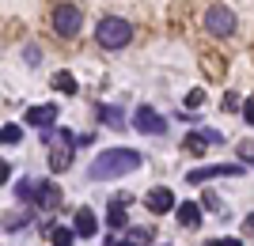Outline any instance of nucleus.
<instances>
[{"mask_svg":"<svg viewBox=\"0 0 254 246\" xmlns=\"http://www.w3.org/2000/svg\"><path fill=\"white\" fill-rule=\"evenodd\" d=\"M247 227H251V231H254V216H247Z\"/></svg>","mask_w":254,"mask_h":246,"instance_id":"393cba45","label":"nucleus"},{"mask_svg":"<svg viewBox=\"0 0 254 246\" xmlns=\"http://www.w3.org/2000/svg\"><path fill=\"white\" fill-rule=\"evenodd\" d=\"M95 42L103 46V49H126V46L133 42V23L122 19V15H106L95 27Z\"/></svg>","mask_w":254,"mask_h":246,"instance_id":"f03ea898","label":"nucleus"},{"mask_svg":"<svg viewBox=\"0 0 254 246\" xmlns=\"http://www.w3.org/2000/svg\"><path fill=\"white\" fill-rule=\"evenodd\" d=\"M34 204L38 208H57L61 204V190L53 182H34Z\"/></svg>","mask_w":254,"mask_h":246,"instance_id":"9d476101","label":"nucleus"},{"mask_svg":"<svg viewBox=\"0 0 254 246\" xmlns=\"http://www.w3.org/2000/svg\"><path fill=\"white\" fill-rule=\"evenodd\" d=\"M205 144H220V133H216V129H205V133H190V137H186V148H197L201 151Z\"/></svg>","mask_w":254,"mask_h":246,"instance_id":"f8f14e48","label":"nucleus"},{"mask_svg":"<svg viewBox=\"0 0 254 246\" xmlns=\"http://www.w3.org/2000/svg\"><path fill=\"white\" fill-rule=\"evenodd\" d=\"M175 212H179V224H182V227H197V224H201V208H197V204H193V201L179 204Z\"/></svg>","mask_w":254,"mask_h":246,"instance_id":"ddd939ff","label":"nucleus"},{"mask_svg":"<svg viewBox=\"0 0 254 246\" xmlns=\"http://www.w3.org/2000/svg\"><path fill=\"white\" fill-rule=\"evenodd\" d=\"M140 167V151L133 148H106L95 155V163L87 167V178L91 182H103V178H118V174H129Z\"/></svg>","mask_w":254,"mask_h":246,"instance_id":"f257e3e1","label":"nucleus"},{"mask_svg":"<svg viewBox=\"0 0 254 246\" xmlns=\"http://www.w3.org/2000/svg\"><path fill=\"white\" fill-rule=\"evenodd\" d=\"M137 129L148 133V137H163V133H167V121L159 118L152 106H137Z\"/></svg>","mask_w":254,"mask_h":246,"instance_id":"0eeeda50","label":"nucleus"},{"mask_svg":"<svg viewBox=\"0 0 254 246\" xmlns=\"http://www.w3.org/2000/svg\"><path fill=\"white\" fill-rule=\"evenodd\" d=\"M144 204H148L156 216H167V212H175V208H179V204H175V193H171L167 186H156V190L144 197Z\"/></svg>","mask_w":254,"mask_h":246,"instance_id":"6e6552de","label":"nucleus"},{"mask_svg":"<svg viewBox=\"0 0 254 246\" xmlns=\"http://www.w3.org/2000/svg\"><path fill=\"white\" fill-rule=\"evenodd\" d=\"M99 118H103L106 125H114V129L126 125V121H122V110H118V106H99Z\"/></svg>","mask_w":254,"mask_h":246,"instance_id":"dca6fc26","label":"nucleus"},{"mask_svg":"<svg viewBox=\"0 0 254 246\" xmlns=\"http://www.w3.org/2000/svg\"><path fill=\"white\" fill-rule=\"evenodd\" d=\"M239 159H243L247 167H254V140H243V144H239Z\"/></svg>","mask_w":254,"mask_h":246,"instance_id":"aec40b11","label":"nucleus"},{"mask_svg":"<svg viewBox=\"0 0 254 246\" xmlns=\"http://www.w3.org/2000/svg\"><path fill=\"white\" fill-rule=\"evenodd\" d=\"M0 140H4V144H8V148H11V144H19V140H23V133H19V129H15V125H4V133H0Z\"/></svg>","mask_w":254,"mask_h":246,"instance_id":"6ab92c4d","label":"nucleus"},{"mask_svg":"<svg viewBox=\"0 0 254 246\" xmlns=\"http://www.w3.org/2000/svg\"><path fill=\"white\" fill-rule=\"evenodd\" d=\"M126 220H129V216H126V208H122V204H114V208H110V216H106V224H110V227H126Z\"/></svg>","mask_w":254,"mask_h":246,"instance_id":"a211bd4d","label":"nucleus"},{"mask_svg":"<svg viewBox=\"0 0 254 246\" xmlns=\"http://www.w3.org/2000/svg\"><path fill=\"white\" fill-rule=\"evenodd\" d=\"M80 239H95V231H99V220H95V212L91 208H80L76 212V227H72Z\"/></svg>","mask_w":254,"mask_h":246,"instance_id":"9b49d317","label":"nucleus"},{"mask_svg":"<svg viewBox=\"0 0 254 246\" xmlns=\"http://www.w3.org/2000/svg\"><path fill=\"white\" fill-rule=\"evenodd\" d=\"M148 243H152V227H133V231L114 246H148Z\"/></svg>","mask_w":254,"mask_h":246,"instance_id":"4468645a","label":"nucleus"},{"mask_svg":"<svg viewBox=\"0 0 254 246\" xmlns=\"http://www.w3.org/2000/svg\"><path fill=\"white\" fill-rule=\"evenodd\" d=\"M80 23H84V15H80L76 4H57L53 8V31L61 34V38H72L80 31Z\"/></svg>","mask_w":254,"mask_h":246,"instance_id":"39448f33","label":"nucleus"},{"mask_svg":"<svg viewBox=\"0 0 254 246\" xmlns=\"http://www.w3.org/2000/svg\"><path fill=\"white\" fill-rule=\"evenodd\" d=\"M72 239H76V231H68V227H53V231H50L53 246H72Z\"/></svg>","mask_w":254,"mask_h":246,"instance_id":"f3484780","label":"nucleus"},{"mask_svg":"<svg viewBox=\"0 0 254 246\" xmlns=\"http://www.w3.org/2000/svg\"><path fill=\"white\" fill-rule=\"evenodd\" d=\"M243 174V163H212V167H197V171L186 174V182H209V178H239Z\"/></svg>","mask_w":254,"mask_h":246,"instance_id":"423d86ee","label":"nucleus"},{"mask_svg":"<svg viewBox=\"0 0 254 246\" xmlns=\"http://www.w3.org/2000/svg\"><path fill=\"white\" fill-rule=\"evenodd\" d=\"M243 118H247V125H254V98L243 102Z\"/></svg>","mask_w":254,"mask_h":246,"instance_id":"4be33fe9","label":"nucleus"},{"mask_svg":"<svg viewBox=\"0 0 254 246\" xmlns=\"http://www.w3.org/2000/svg\"><path fill=\"white\" fill-rule=\"evenodd\" d=\"M212 246H216V243H212Z\"/></svg>","mask_w":254,"mask_h":246,"instance_id":"a878e982","label":"nucleus"},{"mask_svg":"<svg viewBox=\"0 0 254 246\" xmlns=\"http://www.w3.org/2000/svg\"><path fill=\"white\" fill-rule=\"evenodd\" d=\"M205 31L216 34V38L235 34V11L228 8V4H212V8L205 11Z\"/></svg>","mask_w":254,"mask_h":246,"instance_id":"20e7f679","label":"nucleus"},{"mask_svg":"<svg viewBox=\"0 0 254 246\" xmlns=\"http://www.w3.org/2000/svg\"><path fill=\"white\" fill-rule=\"evenodd\" d=\"M50 84H53V91H64V95H72V91H76V76H72V72H53Z\"/></svg>","mask_w":254,"mask_h":246,"instance_id":"2eb2a0df","label":"nucleus"},{"mask_svg":"<svg viewBox=\"0 0 254 246\" xmlns=\"http://www.w3.org/2000/svg\"><path fill=\"white\" fill-rule=\"evenodd\" d=\"M23 121H27V125H34V129H42V133H46V129H50L53 121H57V106H53V102H50V106H31L27 114H23Z\"/></svg>","mask_w":254,"mask_h":246,"instance_id":"1a4fd4ad","label":"nucleus"},{"mask_svg":"<svg viewBox=\"0 0 254 246\" xmlns=\"http://www.w3.org/2000/svg\"><path fill=\"white\" fill-rule=\"evenodd\" d=\"M224 110H243V102H239V95H232V91H228V95H224Z\"/></svg>","mask_w":254,"mask_h":246,"instance_id":"412c9836","label":"nucleus"},{"mask_svg":"<svg viewBox=\"0 0 254 246\" xmlns=\"http://www.w3.org/2000/svg\"><path fill=\"white\" fill-rule=\"evenodd\" d=\"M216 246H243L239 239H216Z\"/></svg>","mask_w":254,"mask_h":246,"instance_id":"b1692460","label":"nucleus"},{"mask_svg":"<svg viewBox=\"0 0 254 246\" xmlns=\"http://www.w3.org/2000/svg\"><path fill=\"white\" fill-rule=\"evenodd\" d=\"M201 102H205L201 91H190V95H186V106H201Z\"/></svg>","mask_w":254,"mask_h":246,"instance_id":"5701e85b","label":"nucleus"},{"mask_svg":"<svg viewBox=\"0 0 254 246\" xmlns=\"http://www.w3.org/2000/svg\"><path fill=\"white\" fill-rule=\"evenodd\" d=\"M53 148H50V171H68V167H72V148L76 144H80V140L72 137V133H68V129H61V133H53Z\"/></svg>","mask_w":254,"mask_h":246,"instance_id":"7ed1b4c3","label":"nucleus"}]
</instances>
